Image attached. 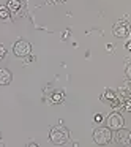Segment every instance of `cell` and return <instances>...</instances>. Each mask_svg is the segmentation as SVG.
Segmentation results:
<instances>
[{
	"instance_id": "6da1fadb",
	"label": "cell",
	"mask_w": 131,
	"mask_h": 147,
	"mask_svg": "<svg viewBox=\"0 0 131 147\" xmlns=\"http://www.w3.org/2000/svg\"><path fill=\"white\" fill-rule=\"evenodd\" d=\"M49 138H51V141L54 144L62 146V144H65L70 139V133H68V130L65 127H54L51 130V133H49Z\"/></svg>"
},
{
	"instance_id": "7a4b0ae2",
	"label": "cell",
	"mask_w": 131,
	"mask_h": 147,
	"mask_svg": "<svg viewBox=\"0 0 131 147\" xmlns=\"http://www.w3.org/2000/svg\"><path fill=\"white\" fill-rule=\"evenodd\" d=\"M111 139H112L111 128L99 127V128H96V130L93 131V141H95L98 146H106Z\"/></svg>"
},
{
	"instance_id": "3957f363",
	"label": "cell",
	"mask_w": 131,
	"mask_h": 147,
	"mask_svg": "<svg viewBox=\"0 0 131 147\" xmlns=\"http://www.w3.org/2000/svg\"><path fill=\"white\" fill-rule=\"evenodd\" d=\"M114 141L118 146H128V144H131V131L125 130V128H118L114 134Z\"/></svg>"
},
{
	"instance_id": "277c9868",
	"label": "cell",
	"mask_w": 131,
	"mask_h": 147,
	"mask_svg": "<svg viewBox=\"0 0 131 147\" xmlns=\"http://www.w3.org/2000/svg\"><path fill=\"white\" fill-rule=\"evenodd\" d=\"M112 32H114L115 36H118V38H125V36L130 35L131 32V27L128 22H125V21H120V22H115L114 27H112Z\"/></svg>"
},
{
	"instance_id": "5b68a950",
	"label": "cell",
	"mask_w": 131,
	"mask_h": 147,
	"mask_svg": "<svg viewBox=\"0 0 131 147\" xmlns=\"http://www.w3.org/2000/svg\"><path fill=\"white\" fill-rule=\"evenodd\" d=\"M13 51H14V54H16L17 57H26V55L30 54V51H32V46H30V43L21 40V41H17L16 45H14Z\"/></svg>"
},
{
	"instance_id": "8992f818",
	"label": "cell",
	"mask_w": 131,
	"mask_h": 147,
	"mask_svg": "<svg viewBox=\"0 0 131 147\" xmlns=\"http://www.w3.org/2000/svg\"><path fill=\"white\" fill-rule=\"evenodd\" d=\"M107 127L111 128V130H118V128L123 127V117H122V114L112 112L107 117Z\"/></svg>"
},
{
	"instance_id": "52a82bcc",
	"label": "cell",
	"mask_w": 131,
	"mask_h": 147,
	"mask_svg": "<svg viewBox=\"0 0 131 147\" xmlns=\"http://www.w3.org/2000/svg\"><path fill=\"white\" fill-rule=\"evenodd\" d=\"M11 82V73L5 68H0V86H7Z\"/></svg>"
},
{
	"instance_id": "ba28073f",
	"label": "cell",
	"mask_w": 131,
	"mask_h": 147,
	"mask_svg": "<svg viewBox=\"0 0 131 147\" xmlns=\"http://www.w3.org/2000/svg\"><path fill=\"white\" fill-rule=\"evenodd\" d=\"M118 93H120V95H125V96H131V79H128L126 82L120 87Z\"/></svg>"
},
{
	"instance_id": "9c48e42d",
	"label": "cell",
	"mask_w": 131,
	"mask_h": 147,
	"mask_svg": "<svg viewBox=\"0 0 131 147\" xmlns=\"http://www.w3.org/2000/svg\"><path fill=\"white\" fill-rule=\"evenodd\" d=\"M7 8L11 11V13H16V11L21 8V2H19V0H10L8 5H7Z\"/></svg>"
},
{
	"instance_id": "30bf717a",
	"label": "cell",
	"mask_w": 131,
	"mask_h": 147,
	"mask_svg": "<svg viewBox=\"0 0 131 147\" xmlns=\"http://www.w3.org/2000/svg\"><path fill=\"white\" fill-rule=\"evenodd\" d=\"M115 96H117V95H115V92H112V90H106V93L101 96V100H103V103H111Z\"/></svg>"
},
{
	"instance_id": "8fae6325",
	"label": "cell",
	"mask_w": 131,
	"mask_h": 147,
	"mask_svg": "<svg viewBox=\"0 0 131 147\" xmlns=\"http://www.w3.org/2000/svg\"><path fill=\"white\" fill-rule=\"evenodd\" d=\"M122 106L125 111H131V96H126L125 100H122Z\"/></svg>"
},
{
	"instance_id": "7c38bea8",
	"label": "cell",
	"mask_w": 131,
	"mask_h": 147,
	"mask_svg": "<svg viewBox=\"0 0 131 147\" xmlns=\"http://www.w3.org/2000/svg\"><path fill=\"white\" fill-rule=\"evenodd\" d=\"M10 18V10L5 7H0V19H8Z\"/></svg>"
},
{
	"instance_id": "4fadbf2b",
	"label": "cell",
	"mask_w": 131,
	"mask_h": 147,
	"mask_svg": "<svg viewBox=\"0 0 131 147\" xmlns=\"http://www.w3.org/2000/svg\"><path fill=\"white\" fill-rule=\"evenodd\" d=\"M52 100H54L55 103H62V100H63V95H62V93H54V95H52Z\"/></svg>"
},
{
	"instance_id": "5bb4252c",
	"label": "cell",
	"mask_w": 131,
	"mask_h": 147,
	"mask_svg": "<svg viewBox=\"0 0 131 147\" xmlns=\"http://www.w3.org/2000/svg\"><path fill=\"white\" fill-rule=\"evenodd\" d=\"M125 74H126V78H128V79H131V63L126 67V70H125Z\"/></svg>"
},
{
	"instance_id": "9a60e30c",
	"label": "cell",
	"mask_w": 131,
	"mask_h": 147,
	"mask_svg": "<svg viewBox=\"0 0 131 147\" xmlns=\"http://www.w3.org/2000/svg\"><path fill=\"white\" fill-rule=\"evenodd\" d=\"M5 54H7V51H5V48L3 46H0V60L5 57Z\"/></svg>"
},
{
	"instance_id": "2e32d148",
	"label": "cell",
	"mask_w": 131,
	"mask_h": 147,
	"mask_svg": "<svg viewBox=\"0 0 131 147\" xmlns=\"http://www.w3.org/2000/svg\"><path fill=\"white\" fill-rule=\"evenodd\" d=\"M95 122H96V123L103 122V115H101V114H96V115H95Z\"/></svg>"
},
{
	"instance_id": "e0dca14e",
	"label": "cell",
	"mask_w": 131,
	"mask_h": 147,
	"mask_svg": "<svg viewBox=\"0 0 131 147\" xmlns=\"http://www.w3.org/2000/svg\"><path fill=\"white\" fill-rule=\"evenodd\" d=\"M126 49H128V51H131V41L126 43Z\"/></svg>"
},
{
	"instance_id": "ac0fdd59",
	"label": "cell",
	"mask_w": 131,
	"mask_h": 147,
	"mask_svg": "<svg viewBox=\"0 0 131 147\" xmlns=\"http://www.w3.org/2000/svg\"><path fill=\"white\" fill-rule=\"evenodd\" d=\"M57 2H65V0H57Z\"/></svg>"
}]
</instances>
